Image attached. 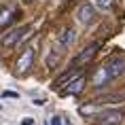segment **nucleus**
<instances>
[{
    "mask_svg": "<svg viewBox=\"0 0 125 125\" xmlns=\"http://www.w3.org/2000/svg\"><path fill=\"white\" fill-rule=\"evenodd\" d=\"M32 32H34L32 26L15 28V30H11V32L2 38V47H7V49H11V47H21L28 38H30V36H32Z\"/></svg>",
    "mask_w": 125,
    "mask_h": 125,
    "instance_id": "nucleus-1",
    "label": "nucleus"
},
{
    "mask_svg": "<svg viewBox=\"0 0 125 125\" xmlns=\"http://www.w3.org/2000/svg\"><path fill=\"white\" fill-rule=\"evenodd\" d=\"M123 117H125V112L119 110V108H104V110H98L89 119L98 125H119L123 121Z\"/></svg>",
    "mask_w": 125,
    "mask_h": 125,
    "instance_id": "nucleus-2",
    "label": "nucleus"
},
{
    "mask_svg": "<svg viewBox=\"0 0 125 125\" xmlns=\"http://www.w3.org/2000/svg\"><path fill=\"white\" fill-rule=\"evenodd\" d=\"M34 59H36V47H26L23 51H21V55L17 57V62H15V68H17V72L19 74H26L30 68H32Z\"/></svg>",
    "mask_w": 125,
    "mask_h": 125,
    "instance_id": "nucleus-3",
    "label": "nucleus"
},
{
    "mask_svg": "<svg viewBox=\"0 0 125 125\" xmlns=\"http://www.w3.org/2000/svg\"><path fill=\"white\" fill-rule=\"evenodd\" d=\"M98 49H100V42H93V45H89V47H85L83 51L76 55V57L72 59V66L76 68V66H85V64H89L93 57H95V53H98Z\"/></svg>",
    "mask_w": 125,
    "mask_h": 125,
    "instance_id": "nucleus-4",
    "label": "nucleus"
},
{
    "mask_svg": "<svg viewBox=\"0 0 125 125\" xmlns=\"http://www.w3.org/2000/svg\"><path fill=\"white\" fill-rule=\"evenodd\" d=\"M76 17H79L81 26H91L93 21H95V9H93V4L91 2H83V4L79 7Z\"/></svg>",
    "mask_w": 125,
    "mask_h": 125,
    "instance_id": "nucleus-5",
    "label": "nucleus"
},
{
    "mask_svg": "<svg viewBox=\"0 0 125 125\" xmlns=\"http://www.w3.org/2000/svg\"><path fill=\"white\" fill-rule=\"evenodd\" d=\"M85 85H87V81H85V76L81 74V76H76L74 81H70L64 89H59V95H64V98H66V95H79V93L85 89Z\"/></svg>",
    "mask_w": 125,
    "mask_h": 125,
    "instance_id": "nucleus-6",
    "label": "nucleus"
},
{
    "mask_svg": "<svg viewBox=\"0 0 125 125\" xmlns=\"http://www.w3.org/2000/svg\"><path fill=\"white\" fill-rule=\"evenodd\" d=\"M108 76H110V81H115V79H119L121 74H125V57H115L108 64Z\"/></svg>",
    "mask_w": 125,
    "mask_h": 125,
    "instance_id": "nucleus-7",
    "label": "nucleus"
},
{
    "mask_svg": "<svg viewBox=\"0 0 125 125\" xmlns=\"http://www.w3.org/2000/svg\"><path fill=\"white\" fill-rule=\"evenodd\" d=\"M17 15H19V11H17V7H15V4L4 7L2 11H0V28H7L9 23H13Z\"/></svg>",
    "mask_w": 125,
    "mask_h": 125,
    "instance_id": "nucleus-8",
    "label": "nucleus"
},
{
    "mask_svg": "<svg viewBox=\"0 0 125 125\" xmlns=\"http://www.w3.org/2000/svg\"><path fill=\"white\" fill-rule=\"evenodd\" d=\"M74 34H76V32H74V28H64V30H62L59 40H57V47L62 49V51H66L68 47L74 42Z\"/></svg>",
    "mask_w": 125,
    "mask_h": 125,
    "instance_id": "nucleus-9",
    "label": "nucleus"
},
{
    "mask_svg": "<svg viewBox=\"0 0 125 125\" xmlns=\"http://www.w3.org/2000/svg\"><path fill=\"white\" fill-rule=\"evenodd\" d=\"M108 83H110L108 70H106V68H98L95 74H93V87H95V89H102V87H106Z\"/></svg>",
    "mask_w": 125,
    "mask_h": 125,
    "instance_id": "nucleus-10",
    "label": "nucleus"
},
{
    "mask_svg": "<svg viewBox=\"0 0 125 125\" xmlns=\"http://www.w3.org/2000/svg\"><path fill=\"white\" fill-rule=\"evenodd\" d=\"M76 76H81L79 70H68V72H64L57 81H55V83H53V87H55V89H59L62 85H68V83H70V81H74Z\"/></svg>",
    "mask_w": 125,
    "mask_h": 125,
    "instance_id": "nucleus-11",
    "label": "nucleus"
},
{
    "mask_svg": "<svg viewBox=\"0 0 125 125\" xmlns=\"http://www.w3.org/2000/svg\"><path fill=\"white\" fill-rule=\"evenodd\" d=\"M93 4L100 9V11H110L115 7V0H93Z\"/></svg>",
    "mask_w": 125,
    "mask_h": 125,
    "instance_id": "nucleus-12",
    "label": "nucleus"
},
{
    "mask_svg": "<svg viewBox=\"0 0 125 125\" xmlns=\"http://www.w3.org/2000/svg\"><path fill=\"white\" fill-rule=\"evenodd\" d=\"M47 125H64V121H62V117H57V115H53L49 121H47Z\"/></svg>",
    "mask_w": 125,
    "mask_h": 125,
    "instance_id": "nucleus-13",
    "label": "nucleus"
},
{
    "mask_svg": "<svg viewBox=\"0 0 125 125\" xmlns=\"http://www.w3.org/2000/svg\"><path fill=\"white\" fill-rule=\"evenodd\" d=\"M2 95H4V98H19V93H15V91H4Z\"/></svg>",
    "mask_w": 125,
    "mask_h": 125,
    "instance_id": "nucleus-14",
    "label": "nucleus"
},
{
    "mask_svg": "<svg viewBox=\"0 0 125 125\" xmlns=\"http://www.w3.org/2000/svg\"><path fill=\"white\" fill-rule=\"evenodd\" d=\"M23 125H34V121H32V119H26V121H23Z\"/></svg>",
    "mask_w": 125,
    "mask_h": 125,
    "instance_id": "nucleus-15",
    "label": "nucleus"
},
{
    "mask_svg": "<svg viewBox=\"0 0 125 125\" xmlns=\"http://www.w3.org/2000/svg\"><path fill=\"white\" fill-rule=\"evenodd\" d=\"M64 125H72V123H70V121H66V123H64Z\"/></svg>",
    "mask_w": 125,
    "mask_h": 125,
    "instance_id": "nucleus-16",
    "label": "nucleus"
},
{
    "mask_svg": "<svg viewBox=\"0 0 125 125\" xmlns=\"http://www.w3.org/2000/svg\"><path fill=\"white\" fill-rule=\"evenodd\" d=\"M23 2H34V0H23Z\"/></svg>",
    "mask_w": 125,
    "mask_h": 125,
    "instance_id": "nucleus-17",
    "label": "nucleus"
},
{
    "mask_svg": "<svg viewBox=\"0 0 125 125\" xmlns=\"http://www.w3.org/2000/svg\"><path fill=\"white\" fill-rule=\"evenodd\" d=\"M0 110H2V104H0Z\"/></svg>",
    "mask_w": 125,
    "mask_h": 125,
    "instance_id": "nucleus-18",
    "label": "nucleus"
}]
</instances>
